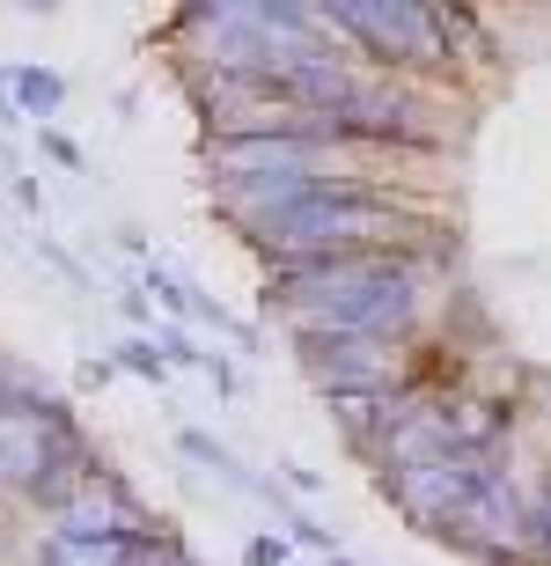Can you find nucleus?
Instances as JSON below:
<instances>
[{"instance_id": "nucleus-2", "label": "nucleus", "mask_w": 551, "mask_h": 566, "mask_svg": "<svg viewBox=\"0 0 551 566\" xmlns=\"http://www.w3.org/2000/svg\"><path fill=\"white\" fill-rule=\"evenodd\" d=\"M412 229V213L353 177H309L295 199H279L251 221L257 251L273 265H309V258H353V251H390Z\"/></svg>"}, {"instance_id": "nucleus-14", "label": "nucleus", "mask_w": 551, "mask_h": 566, "mask_svg": "<svg viewBox=\"0 0 551 566\" xmlns=\"http://www.w3.org/2000/svg\"><path fill=\"white\" fill-rule=\"evenodd\" d=\"M243 559H251V566H287V545H279V537H251Z\"/></svg>"}, {"instance_id": "nucleus-10", "label": "nucleus", "mask_w": 551, "mask_h": 566, "mask_svg": "<svg viewBox=\"0 0 551 566\" xmlns=\"http://www.w3.org/2000/svg\"><path fill=\"white\" fill-rule=\"evenodd\" d=\"M8 82H15V104L30 111V118H52V111L66 104V82L52 74V66H15Z\"/></svg>"}, {"instance_id": "nucleus-16", "label": "nucleus", "mask_w": 551, "mask_h": 566, "mask_svg": "<svg viewBox=\"0 0 551 566\" xmlns=\"http://www.w3.org/2000/svg\"><path fill=\"white\" fill-rule=\"evenodd\" d=\"M331 566H353V559H339V552H331Z\"/></svg>"}, {"instance_id": "nucleus-15", "label": "nucleus", "mask_w": 551, "mask_h": 566, "mask_svg": "<svg viewBox=\"0 0 551 566\" xmlns=\"http://www.w3.org/2000/svg\"><path fill=\"white\" fill-rule=\"evenodd\" d=\"M44 147H52V163H66V169H74V163H82V147H74V140H66V133H44Z\"/></svg>"}, {"instance_id": "nucleus-13", "label": "nucleus", "mask_w": 551, "mask_h": 566, "mask_svg": "<svg viewBox=\"0 0 551 566\" xmlns=\"http://www.w3.org/2000/svg\"><path fill=\"white\" fill-rule=\"evenodd\" d=\"M522 537H530V545H537V559L551 566V485H544V501L530 507V523H522Z\"/></svg>"}, {"instance_id": "nucleus-11", "label": "nucleus", "mask_w": 551, "mask_h": 566, "mask_svg": "<svg viewBox=\"0 0 551 566\" xmlns=\"http://www.w3.org/2000/svg\"><path fill=\"white\" fill-rule=\"evenodd\" d=\"M118 368H126V376H148V382L170 376V360L155 354V338H126V346H118Z\"/></svg>"}, {"instance_id": "nucleus-1", "label": "nucleus", "mask_w": 551, "mask_h": 566, "mask_svg": "<svg viewBox=\"0 0 551 566\" xmlns=\"http://www.w3.org/2000/svg\"><path fill=\"white\" fill-rule=\"evenodd\" d=\"M295 338L317 332H382L398 338L420 310V265L398 251H353V258H309V265H273L265 287Z\"/></svg>"}, {"instance_id": "nucleus-3", "label": "nucleus", "mask_w": 551, "mask_h": 566, "mask_svg": "<svg viewBox=\"0 0 551 566\" xmlns=\"http://www.w3.org/2000/svg\"><path fill=\"white\" fill-rule=\"evenodd\" d=\"M317 22L361 38V52L382 66H442L448 30H456L448 8H420V0H331V8H317Z\"/></svg>"}, {"instance_id": "nucleus-6", "label": "nucleus", "mask_w": 551, "mask_h": 566, "mask_svg": "<svg viewBox=\"0 0 551 566\" xmlns=\"http://www.w3.org/2000/svg\"><path fill=\"white\" fill-rule=\"evenodd\" d=\"M522 523H530V507H522V493H515L508 471H492L478 493H470V507L456 515V530H448V545L478 552V559H508L515 545H522Z\"/></svg>"}, {"instance_id": "nucleus-9", "label": "nucleus", "mask_w": 551, "mask_h": 566, "mask_svg": "<svg viewBox=\"0 0 551 566\" xmlns=\"http://www.w3.org/2000/svg\"><path fill=\"white\" fill-rule=\"evenodd\" d=\"M398 405L404 398H390V390H339V398H331V412H339V427L361 441V449H375L382 427L398 420Z\"/></svg>"}, {"instance_id": "nucleus-5", "label": "nucleus", "mask_w": 551, "mask_h": 566, "mask_svg": "<svg viewBox=\"0 0 551 566\" xmlns=\"http://www.w3.org/2000/svg\"><path fill=\"white\" fill-rule=\"evenodd\" d=\"M398 338L382 332H317L301 338V368L339 398V390H390L398 382Z\"/></svg>"}, {"instance_id": "nucleus-8", "label": "nucleus", "mask_w": 551, "mask_h": 566, "mask_svg": "<svg viewBox=\"0 0 551 566\" xmlns=\"http://www.w3.org/2000/svg\"><path fill=\"white\" fill-rule=\"evenodd\" d=\"M155 530H126V537H44L38 566H133Z\"/></svg>"}, {"instance_id": "nucleus-12", "label": "nucleus", "mask_w": 551, "mask_h": 566, "mask_svg": "<svg viewBox=\"0 0 551 566\" xmlns=\"http://www.w3.org/2000/svg\"><path fill=\"white\" fill-rule=\"evenodd\" d=\"M184 457H199V463L213 471V479H229V485H251L243 471H235V457H229V449H221V441H206V434H184Z\"/></svg>"}, {"instance_id": "nucleus-7", "label": "nucleus", "mask_w": 551, "mask_h": 566, "mask_svg": "<svg viewBox=\"0 0 551 566\" xmlns=\"http://www.w3.org/2000/svg\"><path fill=\"white\" fill-rule=\"evenodd\" d=\"M126 530H155L148 515H140V501L126 493V479L118 471H88L82 493L66 507H52V537H126Z\"/></svg>"}, {"instance_id": "nucleus-4", "label": "nucleus", "mask_w": 551, "mask_h": 566, "mask_svg": "<svg viewBox=\"0 0 551 566\" xmlns=\"http://www.w3.org/2000/svg\"><path fill=\"white\" fill-rule=\"evenodd\" d=\"M500 463H492V449H464V457H434V463H412V471H390L382 479V493L412 515L420 530H434V537H448L456 530V515L470 507V493L492 479Z\"/></svg>"}]
</instances>
